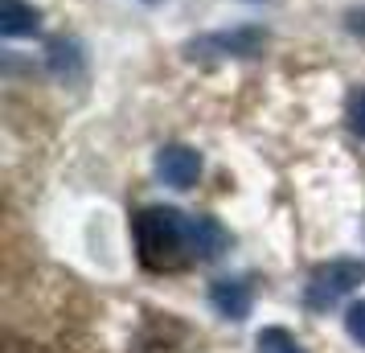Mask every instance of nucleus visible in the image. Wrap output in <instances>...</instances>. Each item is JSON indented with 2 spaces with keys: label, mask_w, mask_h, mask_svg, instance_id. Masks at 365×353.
Listing matches in <instances>:
<instances>
[{
  "label": "nucleus",
  "mask_w": 365,
  "mask_h": 353,
  "mask_svg": "<svg viewBox=\"0 0 365 353\" xmlns=\"http://www.w3.org/2000/svg\"><path fill=\"white\" fill-rule=\"evenodd\" d=\"M135 259L144 271L173 275L189 263H201V214L189 218L173 205H148L132 218Z\"/></svg>",
  "instance_id": "f257e3e1"
},
{
  "label": "nucleus",
  "mask_w": 365,
  "mask_h": 353,
  "mask_svg": "<svg viewBox=\"0 0 365 353\" xmlns=\"http://www.w3.org/2000/svg\"><path fill=\"white\" fill-rule=\"evenodd\" d=\"M357 284H365V263H357V259H332V263L312 271V280L304 287V304L312 312H329L332 304H341Z\"/></svg>",
  "instance_id": "f03ea898"
},
{
  "label": "nucleus",
  "mask_w": 365,
  "mask_h": 353,
  "mask_svg": "<svg viewBox=\"0 0 365 353\" xmlns=\"http://www.w3.org/2000/svg\"><path fill=\"white\" fill-rule=\"evenodd\" d=\"M156 173H160L165 185L189 189V185H197V177H201V156L193 148H185V144H168V148L156 152Z\"/></svg>",
  "instance_id": "7ed1b4c3"
},
{
  "label": "nucleus",
  "mask_w": 365,
  "mask_h": 353,
  "mask_svg": "<svg viewBox=\"0 0 365 353\" xmlns=\"http://www.w3.org/2000/svg\"><path fill=\"white\" fill-rule=\"evenodd\" d=\"M210 304L217 308V317L226 320H247L250 304H255V292H250L247 280H217L210 287Z\"/></svg>",
  "instance_id": "20e7f679"
},
{
  "label": "nucleus",
  "mask_w": 365,
  "mask_h": 353,
  "mask_svg": "<svg viewBox=\"0 0 365 353\" xmlns=\"http://www.w3.org/2000/svg\"><path fill=\"white\" fill-rule=\"evenodd\" d=\"M37 9H29V4H21V0H4L0 4V34L4 37H29L37 34Z\"/></svg>",
  "instance_id": "39448f33"
},
{
  "label": "nucleus",
  "mask_w": 365,
  "mask_h": 353,
  "mask_svg": "<svg viewBox=\"0 0 365 353\" xmlns=\"http://www.w3.org/2000/svg\"><path fill=\"white\" fill-rule=\"evenodd\" d=\"M255 353H308V349H304L287 329L271 324V329H263V333L255 337Z\"/></svg>",
  "instance_id": "423d86ee"
},
{
  "label": "nucleus",
  "mask_w": 365,
  "mask_h": 353,
  "mask_svg": "<svg viewBox=\"0 0 365 353\" xmlns=\"http://www.w3.org/2000/svg\"><path fill=\"white\" fill-rule=\"evenodd\" d=\"M345 329H349V337H353L357 345H365V300L349 304V312H345Z\"/></svg>",
  "instance_id": "0eeeda50"
},
{
  "label": "nucleus",
  "mask_w": 365,
  "mask_h": 353,
  "mask_svg": "<svg viewBox=\"0 0 365 353\" xmlns=\"http://www.w3.org/2000/svg\"><path fill=\"white\" fill-rule=\"evenodd\" d=\"M349 128L365 140V91H357V95L349 99Z\"/></svg>",
  "instance_id": "6e6552de"
}]
</instances>
